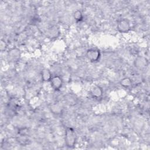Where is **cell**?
<instances>
[{
  "label": "cell",
  "instance_id": "obj_1",
  "mask_svg": "<svg viewBox=\"0 0 150 150\" xmlns=\"http://www.w3.org/2000/svg\"><path fill=\"white\" fill-rule=\"evenodd\" d=\"M76 137L74 130L71 128H67L65 132V142L69 148H73L76 144Z\"/></svg>",
  "mask_w": 150,
  "mask_h": 150
},
{
  "label": "cell",
  "instance_id": "obj_2",
  "mask_svg": "<svg viewBox=\"0 0 150 150\" xmlns=\"http://www.w3.org/2000/svg\"><path fill=\"white\" fill-rule=\"evenodd\" d=\"M86 54L88 59L93 62H97L100 57V51L97 49L92 48L88 49L87 52Z\"/></svg>",
  "mask_w": 150,
  "mask_h": 150
},
{
  "label": "cell",
  "instance_id": "obj_3",
  "mask_svg": "<svg viewBox=\"0 0 150 150\" xmlns=\"http://www.w3.org/2000/svg\"><path fill=\"white\" fill-rule=\"evenodd\" d=\"M117 29L121 33H127L130 29L129 22L125 19L120 20L117 24Z\"/></svg>",
  "mask_w": 150,
  "mask_h": 150
},
{
  "label": "cell",
  "instance_id": "obj_4",
  "mask_svg": "<svg viewBox=\"0 0 150 150\" xmlns=\"http://www.w3.org/2000/svg\"><path fill=\"white\" fill-rule=\"evenodd\" d=\"M50 81L51 86L54 90H58L62 87L63 81L60 77L59 76L52 77Z\"/></svg>",
  "mask_w": 150,
  "mask_h": 150
},
{
  "label": "cell",
  "instance_id": "obj_5",
  "mask_svg": "<svg viewBox=\"0 0 150 150\" xmlns=\"http://www.w3.org/2000/svg\"><path fill=\"white\" fill-rule=\"evenodd\" d=\"M91 95L96 97V98H98L102 96L103 94V91L101 88L97 86H94L91 88Z\"/></svg>",
  "mask_w": 150,
  "mask_h": 150
},
{
  "label": "cell",
  "instance_id": "obj_6",
  "mask_svg": "<svg viewBox=\"0 0 150 150\" xmlns=\"http://www.w3.org/2000/svg\"><path fill=\"white\" fill-rule=\"evenodd\" d=\"M52 74L47 69H43L42 71V79L44 81H50L52 79Z\"/></svg>",
  "mask_w": 150,
  "mask_h": 150
},
{
  "label": "cell",
  "instance_id": "obj_7",
  "mask_svg": "<svg viewBox=\"0 0 150 150\" xmlns=\"http://www.w3.org/2000/svg\"><path fill=\"white\" fill-rule=\"evenodd\" d=\"M120 84L121 86H122L125 87H128L131 85L132 81L130 79L126 77V78H124L121 80V81H120Z\"/></svg>",
  "mask_w": 150,
  "mask_h": 150
},
{
  "label": "cell",
  "instance_id": "obj_8",
  "mask_svg": "<svg viewBox=\"0 0 150 150\" xmlns=\"http://www.w3.org/2000/svg\"><path fill=\"white\" fill-rule=\"evenodd\" d=\"M74 18L77 21H81L83 19V15L80 11H76L74 13Z\"/></svg>",
  "mask_w": 150,
  "mask_h": 150
}]
</instances>
